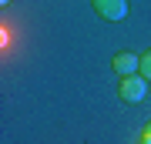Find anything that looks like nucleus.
Listing matches in <instances>:
<instances>
[{
    "label": "nucleus",
    "instance_id": "4",
    "mask_svg": "<svg viewBox=\"0 0 151 144\" xmlns=\"http://www.w3.org/2000/svg\"><path fill=\"white\" fill-rule=\"evenodd\" d=\"M138 74L145 77V80H151V50L141 54V70H138Z\"/></svg>",
    "mask_w": 151,
    "mask_h": 144
},
{
    "label": "nucleus",
    "instance_id": "1",
    "mask_svg": "<svg viewBox=\"0 0 151 144\" xmlns=\"http://www.w3.org/2000/svg\"><path fill=\"white\" fill-rule=\"evenodd\" d=\"M118 94H121V101H128V104H141V101L148 97V80L141 77V74L121 77V87H118Z\"/></svg>",
    "mask_w": 151,
    "mask_h": 144
},
{
    "label": "nucleus",
    "instance_id": "6",
    "mask_svg": "<svg viewBox=\"0 0 151 144\" xmlns=\"http://www.w3.org/2000/svg\"><path fill=\"white\" fill-rule=\"evenodd\" d=\"M0 4H4V7H7V4H10V0H0Z\"/></svg>",
    "mask_w": 151,
    "mask_h": 144
},
{
    "label": "nucleus",
    "instance_id": "5",
    "mask_svg": "<svg viewBox=\"0 0 151 144\" xmlns=\"http://www.w3.org/2000/svg\"><path fill=\"white\" fill-rule=\"evenodd\" d=\"M141 144H151V121L145 124V131H141Z\"/></svg>",
    "mask_w": 151,
    "mask_h": 144
},
{
    "label": "nucleus",
    "instance_id": "3",
    "mask_svg": "<svg viewBox=\"0 0 151 144\" xmlns=\"http://www.w3.org/2000/svg\"><path fill=\"white\" fill-rule=\"evenodd\" d=\"M94 10L104 20H124L128 17V0H94Z\"/></svg>",
    "mask_w": 151,
    "mask_h": 144
},
{
    "label": "nucleus",
    "instance_id": "2",
    "mask_svg": "<svg viewBox=\"0 0 151 144\" xmlns=\"http://www.w3.org/2000/svg\"><path fill=\"white\" fill-rule=\"evenodd\" d=\"M111 67H114V74H118V77H131V74H138V70H141V57H138V54H131V50H121V54H114Z\"/></svg>",
    "mask_w": 151,
    "mask_h": 144
}]
</instances>
